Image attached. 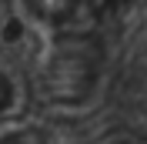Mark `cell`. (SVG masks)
<instances>
[{"label": "cell", "mask_w": 147, "mask_h": 144, "mask_svg": "<svg viewBox=\"0 0 147 144\" xmlns=\"http://www.w3.org/2000/svg\"><path fill=\"white\" fill-rule=\"evenodd\" d=\"M10 97H13V87H10V81L0 74V111L10 107Z\"/></svg>", "instance_id": "277c9868"}, {"label": "cell", "mask_w": 147, "mask_h": 144, "mask_svg": "<svg viewBox=\"0 0 147 144\" xmlns=\"http://www.w3.org/2000/svg\"><path fill=\"white\" fill-rule=\"evenodd\" d=\"M30 14L57 30H74L77 34V17L87 10V0H27Z\"/></svg>", "instance_id": "7a4b0ae2"}, {"label": "cell", "mask_w": 147, "mask_h": 144, "mask_svg": "<svg viewBox=\"0 0 147 144\" xmlns=\"http://www.w3.org/2000/svg\"><path fill=\"white\" fill-rule=\"evenodd\" d=\"M90 44H84L80 34H74V40H67L60 50H57L54 64H50V90L60 94V97H77L87 90L84 77H94V60H90Z\"/></svg>", "instance_id": "6da1fadb"}, {"label": "cell", "mask_w": 147, "mask_h": 144, "mask_svg": "<svg viewBox=\"0 0 147 144\" xmlns=\"http://www.w3.org/2000/svg\"><path fill=\"white\" fill-rule=\"evenodd\" d=\"M0 144H47L40 134H34V131H20V134H7L0 137Z\"/></svg>", "instance_id": "3957f363"}]
</instances>
